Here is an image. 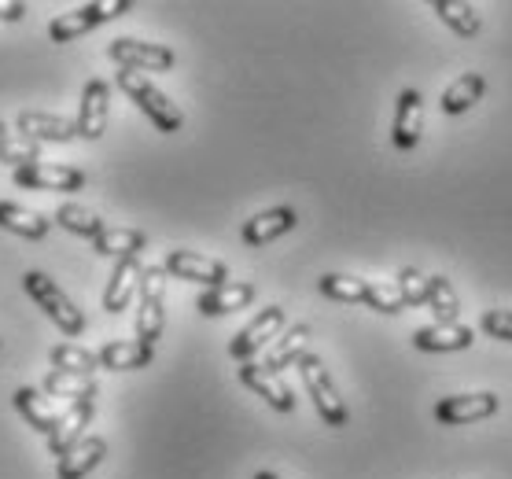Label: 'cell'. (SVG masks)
Segmentation results:
<instances>
[{"instance_id":"31","label":"cell","mask_w":512,"mask_h":479,"mask_svg":"<svg viewBox=\"0 0 512 479\" xmlns=\"http://www.w3.org/2000/svg\"><path fill=\"white\" fill-rule=\"evenodd\" d=\"M317 288H321V295L336 299V303H365V288H369V281L350 277V273H325V277L317 281Z\"/></svg>"},{"instance_id":"19","label":"cell","mask_w":512,"mask_h":479,"mask_svg":"<svg viewBox=\"0 0 512 479\" xmlns=\"http://www.w3.org/2000/svg\"><path fill=\"white\" fill-rule=\"evenodd\" d=\"M251 299H255V284L229 281V284H218V288H207V292L199 295L196 306L203 317H222V314H236V310L251 306Z\"/></svg>"},{"instance_id":"24","label":"cell","mask_w":512,"mask_h":479,"mask_svg":"<svg viewBox=\"0 0 512 479\" xmlns=\"http://www.w3.org/2000/svg\"><path fill=\"white\" fill-rule=\"evenodd\" d=\"M48 218L41 211L19 207V203H0V229L23 236V240H45L48 236Z\"/></svg>"},{"instance_id":"1","label":"cell","mask_w":512,"mask_h":479,"mask_svg":"<svg viewBox=\"0 0 512 479\" xmlns=\"http://www.w3.org/2000/svg\"><path fill=\"white\" fill-rule=\"evenodd\" d=\"M118 89L133 100V104L144 111V115L152 118L155 129L159 133H177V129L185 126V115H181V107L163 93V89H155V82H148V74L140 71H118Z\"/></svg>"},{"instance_id":"38","label":"cell","mask_w":512,"mask_h":479,"mask_svg":"<svg viewBox=\"0 0 512 479\" xmlns=\"http://www.w3.org/2000/svg\"><path fill=\"white\" fill-rule=\"evenodd\" d=\"M255 479H280V476H277V472H258Z\"/></svg>"},{"instance_id":"32","label":"cell","mask_w":512,"mask_h":479,"mask_svg":"<svg viewBox=\"0 0 512 479\" xmlns=\"http://www.w3.org/2000/svg\"><path fill=\"white\" fill-rule=\"evenodd\" d=\"M0 163L15 166V170L37 166V163H41V148H37V141L23 137V133H8V137L0 141Z\"/></svg>"},{"instance_id":"7","label":"cell","mask_w":512,"mask_h":479,"mask_svg":"<svg viewBox=\"0 0 512 479\" xmlns=\"http://www.w3.org/2000/svg\"><path fill=\"white\" fill-rule=\"evenodd\" d=\"M280 328H284V306H266L251 325H244L236 332L233 343H229V354H233L236 362H251L269 339L280 336Z\"/></svg>"},{"instance_id":"5","label":"cell","mask_w":512,"mask_h":479,"mask_svg":"<svg viewBox=\"0 0 512 479\" xmlns=\"http://www.w3.org/2000/svg\"><path fill=\"white\" fill-rule=\"evenodd\" d=\"M129 8H133L129 0H100V4H85V8H78V12L52 19V23H48V37H52L56 45H67V41H74V37L89 34V30L111 23V19H118V15H126Z\"/></svg>"},{"instance_id":"33","label":"cell","mask_w":512,"mask_h":479,"mask_svg":"<svg viewBox=\"0 0 512 479\" xmlns=\"http://www.w3.org/2000/svg\"><path fill=\"white\" fill-rule=\"evenodd\" d=\"M428 310L443 325H454L457 314H461V303H457V292L454 284L446 281V277H431V292H428Z\"/></svg>"},{"instance_id":"29","label":"cell","mask_w":512,"mask_h":479,"mask_svg":"<svg viewBox=\"0 0 512 479\" xmlns=\"http://www.w3.org/2000/svg\"><path fill=\"white\" fill-rule=\"evenodd\" d=\"M52 365H56L59 373H78V376H93L96 369H100V358L96 354H89L85 347H78V343H59V347H52Z\"/></svg>"},{"instance_id":"22","label":"cell","mask_w":512,"mask_h":479,"mask_svg":"<svg viewBox=\"0 0 512 479\" xmlns=\"http://www.w3.org/2000/svg\"><path fill=\"white\" fill-rule=\"evenodd\" d=\"M148 244V236L140 233V229H122V225H104V233L93 240V251L96 255H107V258H137V251H144Z\"/></svg>"},{"instance_id":"39","label":"cell","mask_w":512,"mask_h":479,"mask_svg":"<svg viewBox=\"0 0 512 479\" xmlns=\"http://www.w3.org/2000/svg\"><path fill=\"white\" fill-rule=\"evenodd\" d=\"M4 137H8V126H4V122H0V141H4Z\"/></svg>"},{"instance_id":"35","label":"cell","mask_w":512,"mask_h":479,"mask_svg":"<svg viewBox=\"0 0 512 479\" xmlns=\"http://www.w3.org/2000/svg\"><path fill=\"white\" fill-rule=\"evenodd\" d=\"M398 292H402V303L406 306H428V292H431V277H424L420 269L406 266L398 269Z\"/></svg>"},{"instance_id":"16","label":"cell","mask_w":512,"mask_h":479,"mask_svg":"<svg viewBox=\"0 0 512 479\" xmlns=\"http://www.w3.org/2000/svg\"><path fill=\"white\" fill-rule=\"evenodd\" d=\"M100 369H111V373H133V369H148L155 358V347L140 343V339H111L100 347Z\"/></svg>"},{"instance_id":"26","label":"cell","mask_w":512,"mask_h":479,"mask_svg":"<svg viewBox=\"0 0 512 479\" xmlns=\"http://www.w3.org/2000/svg\"><path fill=\"white\" fill-rule=\"evenodd\" d=\"M435 15H439L457 37H476L479 30H483V19H479V12L468 0H435Z\"/></svg>"},{"instance_id":"12","label":"cell","mask_w":512,"mask_h":479,"mask_svg":"<svg viewBox=\"0 0 512 479\" xmlns=\"http://www.w3.org/2000/svg\"><path fill=\"white\" fill-rule=\"evenodd\" d=\"M107 115H111V85L93 78L85 85L82 93V107H78V137L82 141H100L107 129Z\"/></svg>"},{"instance_id":"21","label":"cell","mask_w":512,"mask_h":479,"mask_svg":"<svg viewBox=\"0 0 512 479\" xmlns=\"http://www.w3.org/2000/svg\"><path fill=\"white\" fill-rule=\"evenodd\" d=\"M107 457V443L100 439V435H85L78 446H70L67 454L59 457V468L56 476L59 479H85L89 472H93L100 461Z\"/></svg>"},{"instance_id":"2","label":"cell","mask_w":512,"mask_h":479,"mask_svg":"<svg viewBox=\"0 0 512 479\" xmlns=\"http://www.w3.org/2000/svg\"><path fill=\"white\" fill-rule=\"evenodd\" d=\"M23 288H26V295H30V299L45 310L48 321H52V325H59V332H63V336H70V339L82 336V332H85V314L70 303L67 292H63V288H59L48 273H37V269H30V273L23 277Z\"/></svg>"},{"instance_id":"17","label":"cell","mask_w":512,"mask_h":479,"mask_svg":"<svg viewBox=\"0 0 512 479\" xmlns=\"http://www.w3.org/2000/svg\"><path fill=\"white\" fill-rule=\"evenodd\" d=\"M299 225V214H295V207H273V211H262L255 214L251 222H244V244L247 247H266L273 244L277 236L291 233Z\"/></svg>"},{"instance_id":"27","label":"cell","mask_w":512,"mask_h":479,"mask_svg":"<svg viewBox=\"0 0 512 479\" xmlns=\"http://www.w3.org/2000/svg\"><path fill=\"white\" fill-rule=\"evenodd\" d=\"M15 409L30 421V428H37V432H45V435H52V428H56V421H59L37 387H19V391H15Z\"/></svg>"},{"instance_id":"13","label":"cell","mask_w":512,"mask_h":479,"mask_svg":"<svg viewBox=\"0 0 512 479\" xmlns=\"http://www.w3.org/2000/svg\"><path fill=\"white\" fill-rule=\"evenodd\" d=\"M96 413V398H78V402H70L67 413H59L56 428H52V435H48V450L56 457H63L70 450V446H78L85 439V428H89V421H93Z\"/></svg>"},{"instance_id":"36","label":"cell","mask_w":512,"mask_h":479,"mask_svg":"<svg viewBox=\"0 0 512 479\" xmlns=\"http://www.w3.org/2000/svg\"><path fill=\"white\" fill-rule=\"evenodd\" d=\"M479 328H483L490 339L512 343V310H487V314L479 317Z\"/></svg>"},{"instance_id":"3","label":"cell","mask_w":512,"mask_h":479,"mask_svg":"<svg viewBox=\"0 0 512 479\" xmlns=\"http://www.w3.org/2000/svg\"><path fill=\"white\" fill-rule=\"evenodd\" d=\"M295 369H299V376H303V384H306V391H310V398H314L321 421H325L328 428H343V424H347V402L339 398L325 362H321L317 354H303Z\"/></svg>"},{"instance_id":"4","label":"cell","mask_w":512,"mask_h":479,"mask_svg":"<svg viewBox=\"0 0 512 479\" xmlns=\"http://www.w3.org/2000/svg\"><path fill=\"white\" fill-rule=\"evenodd\" d=\"M166 325V266H148L140 281V310H137V339L155 347Z\"/></svg>"},{"instance_id":"9","label":"cell","mask_w":512,"mask_h":479,"mask_svg":"<svg viewBox=\"0 0 512 479\" xmlns=\"http://www.w3.org/2000/svg\"><path fill=\"white\" fill-rule=\"evenodd\" d=\"M494 413H498V395L479 391V395L439 398V406H435V421L446 424V428H457V424L487 421V417H494Z\"/></svg>"},{"instance_id":"28","label":"cell","mask_w":512,"mask_h":479,"mask_svg":"<svg viewBox=\"0 0 512 479\" xmlns=\"http://www.w3.org/2000/svg\"><path fill=\"white\" fill-rule=\"evenodd\" d=\"M56 222L63 225L67 233L89 236V240H96V236L104 233V222H100V214L89 211V207H82V203H63V207H56Z\"/></svg>"},{"instance_id":"11","label":"cell","mask_w":512,"mask_h":479,"mask_svg":"<svg viewBox=\"0 0 512 479\" xmlns=\"http://www.w3.org/2000/svg\"><path fill=\"white\" fill-rule=\"evenodd\" d=\"M424 133V96L417 89H402L395 104V126H391V144L398 152H413Z\"/></svg>"},{"instance_id":"14","label":"cell","mask_w":512,"mask_h":479,"mask_svg":"<svg viewBox=\"0 0 512 479\" xmlns=\"http://www.w3.org/2000/svg\"><path fill=\"white\" fill-rule=\"evenodd\" d=\"M240 384H244L247 391H255L258 398H266L269 406L280 409V413H291V409H295L291 387L280 380V373H273V369H266V365L244 362L240 365Z\"/></svg>"},{"instance_id":"23","label":"cell","mask_w":512,"mask_h":479,"mask_svg":"<svg viewBox=\"0 0 512 479\" xmlns=\"http://www.w3.org/2000/svg\"><path fill=\"white\" fill-rule=\"evenodd\" d=\"M483 93H487V78L483 74H461L457 82L446 85L439 107H443V115H465V111H472L483 100Z\"/></svg>"},{"instance_id":"10","label":"cell","mask_w":512,"mask_h":479,"mask_svg":"<svg viewBox=\"0 0 512 479\" xmlns=\"http://www.w3.org/2000/svg\"><path fill=\"white\" fill-rule=\"evenodd\" d=\"M166 273H174L177 281L207 284V288L229 284V269H225V262L196 255V251H170V255H166Z\"/></svg>"},{"instance_id":"18","label":"cell","mask_w":512,"mask_h":479,"mask_svg":"<svg viewBox=\"0 0 512 479\" xmlns=\"http://www.w3.org/2000/svg\"><path fill=\"white\" fill-rule=\"evenodd\" d=\"M140 281H144V266H140V258H122L111 273V281H107V292H104V310L107 314H122L129 303H133V295L140 292Z\"/></svg>"},{"instance_id":"20","label":"cell","mask_w":512,"mask_h":479,"mask_svg":"<svg viewBox=\"0 0 512 479\" xmlns=\"http://www.w3.org/2000/svg\"><path fill=\"white\" fill-rule=\"evenodd\" d=\"M19 133L30 137V141H48V144H67L78 137V126L67 122L59 115H48V111H23L19 115Z\"/></svg>"},{"instance_id":"37","label":"cell","mask_w":512,"mask_h":479,"mask_svg":"<svg viewBox=\"0 0 512 479\" xmlns=\"http://www.w3.org/2000/svg\"><path fill=\"white\" fill-rule=\"evenodd\" d=\"M26 15V4H19V0H0V19L4 23H19Z\"/></svg>"},{"instance_id":"6","label":"cell","mask_w":512,"mask_h":479,"mask_svg":"<svg viewBox=\"0 0 512 479\" xmlns=\"http://www.w3.org/2000/svg\"><path fill=\"white\" fill-rule=\"evenodd\" d=\"M107 56L115 59L122 71H140V74L170 71L177 63V56L166 45H148V41H137V37H115L107 45Z\"/></svg>"},{"instance_id":"15","label":"cell","mask_w":512,"mask_h":479,"mask_svg":"<svg viewBox=\"0 0 512 479\" xmlns=\"http://www.w3.org/2000/svg\"><path fill=\"white\" fill-rule=\"evenodd\" d=\"M476 343V332L468 325H461V321H454V325H428V328H417L413 332V347L417 351H428V354H446V351H468Z\"/></svg>"},{"instance_id":"34","label":"cell","mask_w":512,"mask_h":479,"mask_svg":"<svg viewBox=\"0 0 512 479\" xmlns=\"http://www.w3.org/2000/svg\"><path fill=\"white\" fill-rule=\"evenodd\" d=\"M365 306L376 310V314H402V310H406L398 284H387V281H369V288H365Z\"/></svg>"},{"instance_id":"30","label":"cell","mask_w":512,"mask_h":479,"mask_svg":"<svg viewBox=\"0 0 512 479\" xmlns=\"http://www.w3.org/2000/svg\"><path fill=\"white\" fill-rule=\"evenodd\" d=\"M45 395H56V398H96V380L93 376H78V373H52L45 376Z\"/></svg>"},{"instance_id":"8","label":"cell","mask_w":512,"mask_h":479,"mask_svg":"<svg viewBox=\"0 0 512 479\" xmlns=\"http://www.w3.org/2000/svg\"><path fill=\"white\" fill-rule=\"evenodd\" d=\"M89 177L74 166H56V163H37L26 170H15V185L34 188V192H82Z\"/></svg>"},{"instance_id":"25","label":"cell","mask_w":512,"mask_h":479,"mask_svg":"<svg viewBox=\"0 0 512 479\" xmlns=\"http://www.w3.org/2000/svg\"><path fill=\"white\" fill-rule=\"evenodd\" d=\"M306 339H310V325H291L266 351V369L280 373V369H288V365H299V358L306 354Z\"/></svg>"}]
</instances>
